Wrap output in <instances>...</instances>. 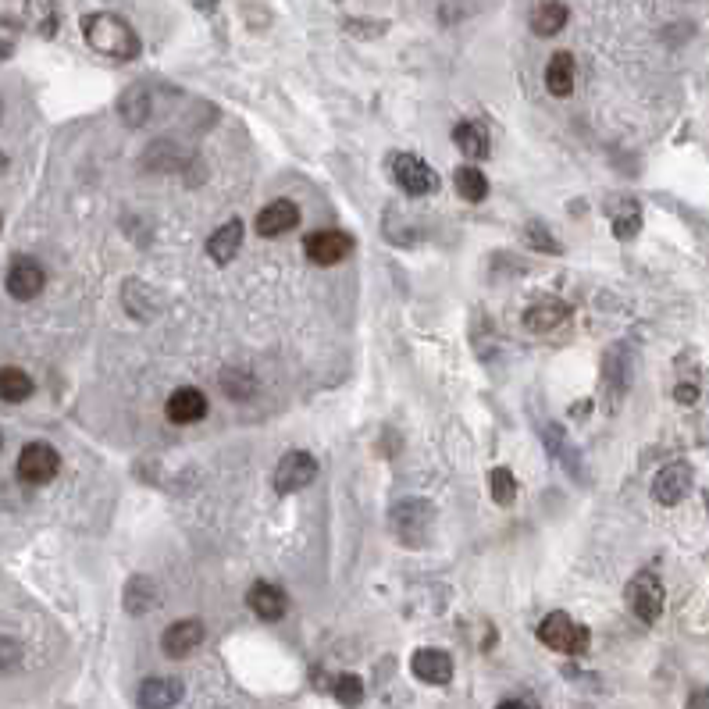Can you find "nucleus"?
<instances>
[{
	"label": "nucleus",
	"mask_w": 709,
	"mask_h": 709,
	"mask_svg": "<svg viewBox=\"0 0 709 709\" xmlns=\"http://www.w3.org/2000/svg\"><path fill=\"white\" fill-rule=\"evenodd\" d=\"M546 446H549V453H553L556 460H563V464L571 467V471H578L581 474V460H578V453H571V449H567V439H563V432L560 428H556V424H549L546 432Z\"/></svg>",
	"instance_id": "c756f323"
},
{
	"label": "nucleus",
	"mask_w": 709,
	"mask_h": 709,
	"mask_svg": "<svg viewBox=\"0 0 709 709\" xmlns=\"http://www.w3.org/2000/svg\"><path fill=\"white\" fill-rule=\"evenodd\" d=\"M453 143H457L460 154H464L467 161H481V157H489V132L481 129V125H474V122H460L457 129H453Z\"/></svg>",
	"instance_id": "4be33fe9"
},
{
	"label": "nucleus",
	"mask_w": 709,
	"mask_h": 709,
	"mask_svg": "<svg viewBox=\"0 0 709 709\" xmlns=\"http://www.w3.org/2000/svg\"><path fill=\"white\" fill-rule=\"evenodd\" d=\"M0 449H4V435H0Z\"/></svg>",
	"instance_id": "ea45409f"
},
{
	"label": "nucleus",
	"mask_w": 709,
	"mask_h": 709,
	"mask_svg": "<svg viewBox=\"0 0 709 709\" xmlns=\"http://www.w3.org/2000/svg\"><path fill=\"white\" fill-rule=\"evenodd\" d=\"M567 318H571V307L563 300H538L524 314V325H528V332H553Z\"/></svg>",
	"instance_id": "a211bd4d"
},
{
	"label": "nucleus",
	"mask_w": 709,
	"mask_h": 709,
	"mask_svg": "<svg viewBox=\"0 0 709 709\" xmlns=\"http://www.w3.org/2000/svg\"><path fill=\"white\" fill-rule=\"evenodd\" d=\"M335 699L343 702V706H360L364 702V681L357 674H343L335 681Z\"/></svg>",
	"instance_id": "7c9ffc66"
},
{
	"label": "nucleus",
	"mask_w": 709,
	"mask_h": 709,
	"mask_svg": "<svg viewBox=\"0 0 709 709\" xmlns=\"http://www.w3.org/2000/svg\"><path fill=\"white\" fill-rule=\"evenodd\" d=\"M29 396H33V378L25 375L22 367H0V400L22 403Z\"/></svg>",
	"instance_id": "393cba45"
},
{
	"label": "nucleus",
	"mask_w": 709,
	"mask_h": 709,
	"mask_svg": "<svg viewBox=\"0 0 709 709\" xmlns=\"http://www.w3.org/2000/svg\"><path fill=\"white\" fill-rule=\"evenodd\" d=\"M239 246H243V221H236V218L225 221V225L207 239V253H211L214 264H229L239 253Z\"/></svg>",
	"instance_id": "412c9836"
},
{
	"label": "nucleus",
	"mask_w": 709,
	"mask_h": 709,
	"mask_svg": "<svg viewBox=\"0 0 709 709\" xmlns=\"http://www.w3.org/2000/svg\"><path fill=\"white\" fill-rule=\"evenodd\" d=\"M688 709H709V688H695L688 695Z\"/></svg>",
	"instance_id": "c9c22d12"
},
{
	"label": "nucleus",
	"mask_w": 709,
	"mask_h": 709,
	"mask_svg": "<svg viewBox=\"0 0 709 709\" xmlns=\"http://www.w3.org/2000/svg\"><path fill=\"white\" fill-rule=\"evenodd\" d=\"M642 229V207L635 200H620V211L613 214V236L617 239H631Z\"/></svg>",
	"instance_id": "cd10ccee"
},
{
	"label": "nucleus",
	"mask_w": 709,
	"mask_h": 709,
	"mask_svg": "<svg viewBox=\"0 0 709 709\" xmlns=\"http://www.w3.org/2000/svg\"><path fill=\"white\" fill-rule=\"evenodd\" d=\"M157 606V585L150 578H132L129 585H125V610L132 613V617H143V613H150Z\"/></svg>",
	"instance_id": "b1692460"
},
{
	"label": "nucleus",
	"mask_w": 709,
	"mask_h": 709,
	"mask_svg": "<svg viewBox=\"0 0 709 709\" xmlns=\"http://www.w3.org/2000/svg\"><path fill=\"white\" fill-rule=\"evenodd\" d=\"M25 18H29V25H33L36 36H43V40H50L61 25L58 4H54V0H25Z\"/></svg>",
	"instance_id": "5701e85b"
},
{
	"label": "nucleus",
	"mask_w": 709,
	"mask_h": 709,
	"mask_svg": "<svg viewBox=\"0 0 709 709\" xmlns=\"http://www.w3.org/2000/svg\"><path fill=\"white\" fill-rule=\"evenodd\" d=\"M4 168H8V157H4V150H0V172H4Z\"/></svg>",
	"instance_id": "4c0bfd02"
},
{
	"label": "nucleus",
	"mask_w": 709,
	"mask_h": 709,
	"mask_svg": "<svg viewBox=\"0 0 709 709\" xmlns=\"http://www.w3.org/2000/svg\"><path fill=\"white\" fill-rule=\"evenodd\" d=\"M524 236H528V243L535 246V250H542V253H560V250H563V246L556 243V239L549 236V232L542 229V225H538V221H531V225H528V232H524Z\"/></svg>",
	"instance_id": "473e14b6"
},
{
	"label": "nucleus",
	"mask_w": 709,
	"mask_h": 709,
	"mask_svg": "<svg viewBox=\"0 0 709 709\" xmlns=\"http://www.w3.org/2000/svg\"><path fill=\"white\" fill-rule=\"evenodd\" d=\"M453 182H457V193L464 196L467 204H481V200L489 196V179H485L481 168H474V164L460 168V172L453 175Z\"/></svg>",
	"instance_id": "bb28decb"
},
{
	"label": "nucleus",
	"mask_w": 709,
	"mask_h": 709,
	"mask_svg": "<svg viewBox=\"0 0 709 709\" xmlns=\"http://www.w3.org/2000/svg\"><path fill=\"white\" fill-rule=\"evenodd\" d=\"M164 410H168V417L175 424H196L207 414V396L200 389H193V385H186V389H175L168 396V407Z\"/></svg>",
	"instance_id": "dca6fc26"
},
{
	"label": "nucleus",
	"mask_w": 709,
	"mask_h": 709,
	"mask_svg": "<svg viewBox=\"0 0 709 709\" xmlns=\"http://www.w3.org/2000/svg\"><path fill=\"white\" fill-rule=\"evenodd\" d=\"M118 115L129 129H139V125H147L150 118V86L147 82H132L129 90L118 97Z\"/></svg>",
	"instance_id": "f3484780"
},
{
	"label": "nucleus",
	"mask_w": 709,
	"mask_h": 709,
	"mask_svg": "<svg viewBox=\"0 0 709 709\" xmlns=\"http://www.w3.org/2000/svg\"><path fill=\"white\" fill-rule=\"evenodd\" d=\"M58 471H61V457L50 442H29V446L18 453V474H22V481H29V485H47Z\"/></svg>",
	"instance_id": "20e7f679"
},
{
	"label": "nucleus",
	"mask_w": 709,
	"mask_h": 709,
	"mask_svg": "<svg viewBox=\"0 0 709 709\" xmlns=\"http://www.w3.org/2000/svg\"><path fill=\"white\" fill-rule=\"evenodd\" d=\"M18 663H22V645H18L15 638L0 635V674H8V670H15Z\"/></svg>",
	"instance_id": "2f4dec72"
},
{
	"label": "nucleus",
	"mask_w": 709,
	"mask_h": 709,
	"mask_svg": "<svg viewBox=\"0 0 709 709\" xmlns=\"http://www.w3.org/2000/svg\"><path fill=\"white\" fill-rule=\"evenodd\" d=\"M346 29L360 36H375V33H385V22H346Z\"/></svg>",
	"instance_id": "72a5a7b5"
},
{
	"label": "nucleus",
	"mask_w": 709,
	"mask_h": 709,
	"mask_svg": "<svg viewBox=\"0 0 709 709\" xmlns=\"http://www.w3.org/2000/svg\"><path fill=\"white\" fill-rule=\"evenodd\" d=\"M314 474H318V460L310 457L307 449H293V453H286V457L278 460L275 489L282 492V496L300 492V489H307L310 481H314Z\"/></svg>",
	"instance_id": "423d86ee"
},
{
	"label": "nucleus",
	"mask_w": 709,
	"mask_h": 709,
	"mask_svg": "<svg viewBox=\"0 0 709 709\" xmlns=\"http://www.w3.org/2000/svg\"><path fill=\"white\" fill-rule=\"evenodd\" d=\"M489 492L492 499H496L499 506H510L517 499V478L510 467H496V471L489 474Z\"/></svg>",
	"instance_id": "c85d7f7f"
},
{
	"label": "nucleus",
	"mask_w": 709,
	"mask_h": 709,
	"mask_svg": "<svg viewBox=\"0 0 709 709\" xmlns=\"http://www.w3.org/2000/svg\"><path fill=\"white\" fill-rule=\"evenodd\" d=\"M389 521H392V531H396L400 542H421L424 531L432 528L435 510L424 503V499H403V503H396Z\"/></svg>",
	"instance_id": "39448f33"
},
{
	"label": "nucleus",
	"mask_w": 709,
	"mask_h": 709,
	"mask_svg": "<svg viewBox=\"0 0 709 709\" xmlns=\"http://www.w3.org/2000/svg\"><path fill=\"white\" fill-rule=\"evenodd\" d=\"M0 118H4V100H0Z\"/></svg>",
	"instance_id": "58836bf2"
},
{
	"label": "nucleus",
	"mask_w": 709,
	"mask_h": 709,
	"mask_svg": "<svg viewBox=\"0 0 709 709\" xmlns=\"http://www.w3.org/2000/svg\"><path fill=\"white\" fill-rule=\"evenodd\" d=\"M410 670L424 685H449L453 681V660L442 649H417L414 660H410Z\"/></svg>",
	"instance_id": "ddd939ff"
},
{
	"label": "nucleus",
	"mask_w": 709,
	"mask_h": 709,
	"mask_svg": "<svg viewBox=\"0 0 709 709\" xmlns=\"http://www.w3.org/2000/svg\"><path fill=\"white\" fill-rule=\"evenodd\" d=\"M182 681L175 677H147L139 685V706L143 709H172L175 702H182Z\"/></svg>",
	"instance_id": "2eb2a0df"
},
{
	"label": "nucleus",
	"mask_w": 709,
	"mask_h": 709,
	"mask_svg": "<svg viewBox=\"0 0 709 709\" xmlns=\"http://www.w3.org/2000/svg\"><path fill=\"white\" fill-rule=\"evenodd\" d=\"M603 382L613 396H624V389L631 385V360H628V346H610L603 357Z\"/></svg>",
	"instance_id": "6ab92c4d"
},
{
	"label": "nucleus",
	"mask_w": 709,
	"mask_h": 709,
	"mask_svg": "<svg viewBox=\"0 0 709 709\" xmlns=\"http://www.w3.org/2000/svg\"><path fill=\"white\" fill-rule=\"evenodd\" d=\"M538 638L556 652H571V656H581L588 649V628L574 624L567 613H549L542 624H538Z\"/></svg>",
	"instance_id": "f03ea898"
},
{
	"label": "nucleus",
	"mask_w": 709,
	"mask_h": 709,
	"mask_svg": "<svg viewBox=\"0 0 709 709\" xmlns=\"http://www.w3.org/2000/svg\"><path fill=\"white\" fill-rule=\"evenodd\" d=\"M246 606H250L261 620H282L289 599H286V592H282L278 585H271V581H257V585L246 592Z\"/></svg>",
	"instance_id": "4468645a"
},
{
	"label": "nucleus",
	"mask_w": 709,
	"mask_h": 709,
	"mask_svg": "<svg viewBox=\"0 0 709 709\" xmlns=\"http://www.w3.org/2000/svg\"><path fill=\"white\" fill-rule=\"evenodd\" d=\"M628 606L642 624H656L663 613V581L660 574L642 571L631 578L628 585Z\"/></svg>",
	"instance_id": "7ed1b4c3"
},
{
	"label": "nucleus",
	"mask_w": 709,
	"mask_h": 709,
	"mask_svg": "<svg viewBox=\"0 0 709 709\" xmlns=\"http://www.w3.org/2000/svg\"><path fill=\"white\" fill-rule=\"evenodd\" d=\"M567 8H563L560 0H549V4H542V8H535V15H531V33L535 36H556L567 25Z\"/></svg>",
	"instance_id": "a878e982"
},
{
	"label": "nucleus",
	"mask_w": 709,
	"mask_h": 709,
	"mask_svg": "<svg viewBox=\"0 0 709 709\" xmlns=\"http://www.w3.org/2000/svg\"><path fill=\"white\" fill-rule=\"evenodd\" d=\"M307 257L314 264H321V268H332V264L346 261L353 250V239L346 236V232L339 229H325V232H314V236H307Z\"/></svg>",
	"instance_id": "9d476101"
},
{
	"label": "nucleus",
	"mask_w": 709,
	"mask_h": 709,
	"mask_svg": "<svg viewBox=\"0 0 709 709\" xmlns=\"http://www.w3.org/2000/svg\"><path fill=\"white\" fill-rule=\"evenodd\" d=\"M204 638H207L204 620L186 617V620H175L172 628H164L161 649H164V656H172V660H186L196 645H204Z\"/></svg>",
	"instance_id": "1a4fd4ad"
},
{
	"label": "nucleus",
	"mask_w": 709,
	"mask_h": 709,
	"mask_svg": "<svg viewBox=\"0 0 709 709\" xmlns=\"http://www.w3.org/2000/svg\"><path fill=\"white\" fill-rule=\"evenodd\" d=\"M296 225H300V207H296L293 200H271V204L261 207V214H257V236L264 239L286 236Z\"/></svg>",
	"instance_id": "f8f14e48"
},
{
	"label": "nucleus",
	"mask_w": 709,
	"mask_h": 709,
	"mask_svg": "<svg viewBox=\"0 0 709 709\" xmlns=\"http://www.w3.org/2000/svg\"><path fill=\"white\" fill-rule=\"evenodd\" d=\"M82 36L97 54L115 61H132L139 54V36L122 15H111V11H97V15L82 18Z\"/></svg>",
	"instance_id": "f257e3e1"
},
{
	"label": "nucleus",
	"mask_w": 709,
	"mask_h": 709,
	"mask_svg": "<svg viewBox=\"0 0 709 709\" xmlns=\"http://www.w3.org/2000/svg\"><path fill=\"white\" fill-rule=\"evenodd\" d=\"M674 396H677V403H695V400H699V389H695V385H688V382H681Z\"/></svg>",
	"instance_id": "f704fd0d"
},
{
	"label": "nucleus",
	"mask_w": 709,
	"mask_h": 709,
	"mask_svg": "<svg viewBox=\"0 0 709 709\" xmlns=\"http://www.w3.org/2000/svg\"><path fill=\"white\" fill-rule=\"evenodd\" d=\"M392 175L400 182L403 193L410 196H428L439 189V175L428 168L417 154H396L392 157Z\"/></svg>",
	"instance_id": "0eeeda50"
},
{
	"label": "nucleus",
	"mask_w": 709,
	"mask_h": 709,
	"mask_svg": "<svg viewBox=\"0 0 709 709\" xmlns=\"http://www.w3.org/2000/svg\"><path fill=\"white\" fill-rule=\"evenodd\" d=\"M4 286H8L11 300L29 303V300H36V296L43 293V286H47V271H43V264L33 261V257H18V261L8 268Z\"/></svg>",
	"instance_id": "6e6552de"
},
{
	"label": "nucleus",
	"mask_w": 709,
	"mask_h": 709,
	"mask_svg": "<svg viewBox=\"0 0 709 709\" xmlns=\"http://www.w3.org/2000/svg\"><path fill=\"white\" fill-rule=\"evenodd\" d=\"M688 492H692V467L681 464V460L667 464L656 474V481H652V499L660 506H677Z\"/></svg>",
	"instance_id": "9b49d317"
},
{
	"label": "nucleus",
	"mask_w": 709,
	"mask_h": 709,
	"mask_svg": "<svg viewBox=\"0 0 709 709\" xmlns=\"http://www.w3.org/2000/svg\"><path fill=\"white\" fill-rule=\"evenodd\" d=\"M496 709H528V702H521V699H503Z\"/></svg>",
	"instance_id": "e433bc0d"
},
{
	"label": "nucleus",
	"mask_w": 709,
	"mask_h": 709,
	"mask_svg": "<svg viewBox=\"0 0 709 709\" xmlns=\"http://www.w3.org/2000/svg\"><path fill=\"white\" fill-rule=\"evenodd\" d=\"M574 75H578V68H574V54L556 50L553 61L546 65V90L553 93V97H571Z\"/></svg>",
	"instance_id": "aec40b11"
}]
</instances>
